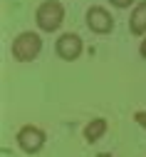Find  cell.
<instances>
[{
  "label": "cell",
  "instance_id": "4",
  "mask_svg": "<svg viewBox=\"0 0 146 157\" xmlns=\"http://www.w3.org/2000/svg\"><path fill=\"white\" fill-rule=\"evenodd\" d=\"M87 28L97 35H107L114 30V17L107 8H101V5H92L87 10Z\"/></svg>",
  "mask_w": 146,
  "mask_h": 157
},
{
  "label": "cell",
  "instance_id": "1",
  "mask_svg": "<svg viewBox=\"0 0 146 157\" xmlns=\"http://www.w3.org/2000/svg\"><path fill=\"white\" fill-rule=\"evenodd\" d=\"M10 52H12V57L17 63H32L35 57L42 52V37H40V33L25 30V33H20L12 40Z\"/></svg>",
  "mask_w": 146,
  "mask_h": 157
},
{
  "label": "cell",
  "instance_id": "8",
  "mask_svg": "<svg viewBox=\"0 0 146 157\" xmlns=\"http://www.w3.org/2000/svg\"><path fill=\"white\" fill-rule=\"evenodd\" d=\"M134 120H136V125H141V127L146 130V112H144V110H139V112H134Z\"/></svg>",
  "mask_w": 146,
  "mask_h": 157
},
{
  "label": "cell",
  "instance_id": "2",
  "mask_svg": "<svg viewBox=\"0 0 146 157\" xmlns=\"http://www.w3.org/2000/svg\"><path fill=\"white\" fill-rule=\"evenodd\" d=\"M35 23L42 33H55L65 23V5L59 0H45L42 5L35 10Z\"/></svg>",
  "mask_w": 146,
  "mask_h": 157
},
{
  "label": "cell",
  "instance_id": "3",
  "mask_svg": "<svg viewBox=\"0 0 146 157\" xmlns=\"http://www.w3.org/2000/svg\"><path fill=\"white\" fill-rule=\"evenodd\" d=\"M15 140H17V147L23 150V152H27V155H37L40 150L45 147L47 135H45L42 127H37V125H25V127L17 130Z\"/></svg>",
  "mask_w": 146,
  "mask_h": 157
},
{
  "label": "cell",
  "instance_id": "10",
  "mask_svg": "<svg viewBox=\"0 0 146 157\" xmlns=\"http://www.w3.org/2000/svg\"><path fill=\"white\" fill-rule=\"evenodd\" d=\"M139 55H141V57H146V37H144L141 45H139Z\"/></svg>",
  "mask_w": 146,
  "mask_h": 157
},
{
  "label": "cell",
  "instance_id": "6",
  "mask_svg": "<svg viewBox=\"0 0 146 157\" xmlns=\"http://www.w3.org/2000/svg\"><path fill=\"white\" fill-rule=\"evenodd\" d=\"M129 30H131V35H144L146 33V0H141V3L131 10Z\"/></svg>",
  "mask_w": 146,
  "mask_h": 157
},
{
  "label": "cell",
  "instance_id": "5",
  "mask_svg": "<svg viewBox=\"0 0 146 157\" xmlns=\"http://www.w3.org/2000/svg\"><path fill=\"white\" fill-rule=\"evenodd\" d=\"M82 50H84V43H82V37L77 33H65L57 37L55 43V52L62 57V60H77V57L82 55Z\"/></svg>",
  "mask_w": 146,
  "mask_h": 157
},
{
  "label": "cell",
  "instance_id": "9",
  "mask_svg": "<svg viewBox=\"0 0 146 157\" xmlns=\"http://www.w3.org/2000/svg\"><path fill=\"white\" fill-rule=\"evenodd\" d=\"M109 3H112L114 8H119V10H124V8H129L134 0H109Z\"/></svg>",
  "mask_w": 146,
  "mask_h": 157
},
{
  "label": "cell",
  "instance_id": "7",
  "mask_svg": "<svg viewBox=\"0 0 146 157\" xmlns=\"http://www.w3.org/2000/svg\"><path fill=\"white\" fill-rule=\"evenodd\" d=\"M107 127H109V122L104 117H92V122H87V127H84V140L87 142H99L107 135Z\"/></svg>",
  "mask_w": 146,
  "mask_h": 157
}]
</instances>
